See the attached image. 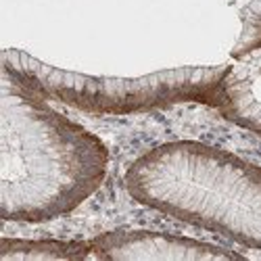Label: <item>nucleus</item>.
<instances>
[{"label":"nucleus","mask_w":261,"mask_h":261,"mask_svg":"<svg viewBox=\"0 0 261 261\" xmlns=\"http://www.w3.org/2000/svg\"><path fill=\"white\" fill-rule=\"evenodd\" d=\"M109 153L100 138L61 115L30 84L3 67L0 213L5 222H46L100 188Z\"/></svg>","instance_id":"obj_1"},{"label":"nucleus","mask_w":261,"mask_h":261,"mask_svg":"<svg viewBox=\"0 0 261 261\" xmlns=\"http://www.w3.org/2000/svg\"><path fill=\"white\" fill-rule=\"evenodd\" d=\"M125 188L150 209L261 249V167L228 150L165 142L129 165Z\"/></svg>","instance_id":"obj_2"},{"label":"nucleus","mask_w":261,"mask_h":261,"mask_svg":"<svg viewBox=\"0 0 261 261\" xmlns=\"http://www.w3.org/2000/svg\"><path fill=\"white\" fill-rule=\"evenodd\" d=\"M3 67L11 69L46 98H55L88 113H136L178 102H209L228 65L217 67H178L138 77L88 75L59 69L32 55L7 48Z\"/></svg>","instance_id":"obj_3"},{"label":"nucleus","mask_w":261,"mask_h":261,"mask_svg":"<svg viewBox=\"0 0 261 261\" xmlns=\"http://www.w3.org/2000/svg\"><path fill=\"white\" fill-rule=\"evenodd\" d=\"M88 257L94 259H127V261H213L241 257L224 247L192 241L148 230L109 232L88 243Z\"/></svg>","instance_id":"obj_4"},{"label":"nucleus","mask_w":261,"mask_h":261,"mask_svg":"<svg viewBox=\"0 0 261 261\" xmlns=\"http://www.w3.org/2000/svg\"><path fill=\"white\" fill-rule=\"evenodd\" d=\"M209 105L236 125L261 136V42L234 57Z\"/></svg>","instance_id":"obj_5"},{"label":"nucleus","mask_w":261,"mask_h":261,"mask_svg":"<svg viewBox=\"0 0 261 261\" xmlns=\"http://www.w3.org/2000/svg\"><path fill=\"white\" fill-rule=\"evenodd\" d=\"M88 257V245L59 241H3L0 261L15 259H82Z\"/></svg>","instance_id":"obj_6"}]
</instances>
